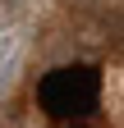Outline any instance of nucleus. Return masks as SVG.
Here are the masks:
<instances>
[{"label": "nucleus", "instance_id": "f257e3e1", "mask_svg": "<svg viewBox=\"0 0 124 128\" xmlns=\"http://www.w3.org/2000/svg\"><path fill=\"white\" fill-rule=\"evenodd\" d=\"M37 101H41L46 114H55V119H87L92 110H97V101H101V82H97V73H87V69H65V73H51L41 82Z\"/></svg>", "mask_w": 124, "mask_h": 128}]
</instances>
